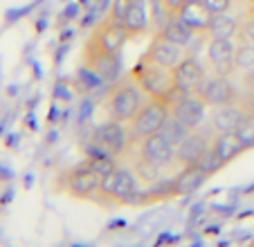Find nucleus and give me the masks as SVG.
I'll list each match as a JSON object with an SVG mask.
<instances>
[{"label": "nucleus", "mask_w": 254, "mask_h": 247, "mask_svg": "<svg viewBox=\"0 0 254 247\" xmlns=\"http://www.w3.org/2000/svg\"><path fill=\"white\" fill-rule=\"evenodd\" d=\"M130 76L137 81V86L142 88V92L149 97V99L171 101L173 95L178 92L173 67H164L153 61L139 59L137 65L130 70Z\"/></svg>", "instance_id": "obj_1"}, {"label": "nucleus", "mask_w": 254, "mask_h": 247, "mask_svg": "<svg viewBox=\"0 0 254 247\" xmlns=\"http://www.w3.org/2000/svg\"><path fill=\"white\" fill-rule=\"evenodd\" d=\"M144 92L137 86V81L133 76H126V79L117 81L115 86H111L108 95L104 99V110L108 113V117L115 119L122 124H130L133 117L139 113V108L144 106Z\"/></svg>", "instance_id": "obj_2"}, {"label": "nucleus", "mask_w": 254, "mask_h": 247, "mask_svg": "<svg viewBox=\"0 0 254 247\" xmlns=\"http://www.w3.org/2000/svg\"><path fill=\"white\" fill-rule=\"evenodd\" d=\"M169 117H171V104H169V101L149 99V97H146L144 106L133 117V122H130L128 139L130 142H139V139L149 137V135L160 133Z\"/></svg>", "instance_id": "obj_3"}, {"label": "nucleus", "mask_w": 254, "mask_h": 247, "mask_svg": "<svg viewBox=\"0 0 254 247\" xmlns=\"http://www.w3.org/2000/svg\"><path fill=\"white\" fill-rule=\"evenodd\" d=\"M61 182H63V191L67 195H72V198H77V200H90L99 193L101 173L88 160L83 164H79V167H74L72 171L63 173Z\"/></svg>", "instance_id": "obj_4"}, {"label": "nucleus", "mask_w": 254, "mask_h": 247, "mask_svg": "<svg viewBox=\"0 0 254 247\" xmlns=\"http://www.w3.org/2000/svg\"><path fill=\"white\" fill-rule=\"evenodd\" d=\"M193 95H198L207 106H211V108H218V106L239 101V92H236V88L232 86V81L227 79V74L216 72V70L211 72V74L202 76V81L198 83Z\"/></svg>", "instance_id": "obj_5"}, {"label": "nucleus", "mask_w": 254, "mask_h": 247, "mask_svg": "<svg viewBox=\"0 0 254 247\" xmlns=\"http://www.w3.org/2000/svg\"><path fill=\"white\" fill-rule=\"evenodd\" d=\"M83 63L86 67L97 74L101 81H113L117 74H120V52H108V50L99 48V45L88 38L86 41V48H83Z\"/></svg>", "instance_id": "obj_6"}, {"label": "nucleus", "mask_w": 254, "mask_h": 247, "mask_svg": "<svg viewBox=\"0 0 254 247\" xmlns=\"http://www.w3.org/2000/svg\"><path fill=\"white\" fill-rule=\"evenodd\" d=\"M128 144L130 139L128 133L124 130V124L115 122V119L101 124L95 130V135H92V146L97 148V153H104V155H113V157L122 155Z\"/></svg>", "instance_id": "obj_7"}, {"label": "nucleus", "mask_w": 254, "mask_h": 247, "mask_svg": "<svg viewBox=\"0 0 254 247\" xmlns=\"http://www.w3.org/2000/svg\"><path fill=\"white\" fill-rule=\"evenodd\" d=\"M169 104H171V117H176L178 122H183L189 130L200 128L202 119H205L207 104L198 95L189 92V95H180V97H178V92H176V95H173V99L169 101Z\"/></svg>", "instance_id": "obj_8"}, {"label": "nucleus", "mask_w": 254, "mask_h": 247, "mask_svg": "<svg viewBox=\"0 0 254 247\" xmlns=\"http://www.w3.org/2000/svg\"><path fill=\"white\" fill-rule=\"evenodd\" d=\"M142 182L137 180L133 169L128 167H120L117 169V180H115V186H113L111 195L108 200L115 204H144V193H146V186L139 189Z\"/></svg>", "instance_id": "obj_9"}, {"label": "nucleus", "mask_w": 254, "mask_h": 247, "mask_svg": "<svg viewBox=\"0 0 254 247\" xmlns=\"http://www.w3.org/2000/svg\"><path fill=\"white\" fill-rule=\"evenodd\" d=\"M137 153L144 160H149L151 164H155L158 169H162V171H167V169H171L176 164V146L160 133L139 139Z\"/></svg>", "instance_id": "obj_10"}, {"label": "nucleus", "mask_w": 254, "mask_h": 247, "mask_svg": "<svg viewBox=\"0 0 254 247\" xmlns=\"http://www.w3.org/2000/svg\"><path fill=\"white\" fill-rule=\"evenodd\" d=\"M211 148V139L209 135L200 133V130H191L183 142L176 146V164L180 169L183 167H191V164H198L202 157L207 155V151Z\"/></svg>", "instance_id": "obj_11"}, {"label": "nucleus", "mask_w": 254, "mask_h": 247, "mask_svg": "<svg viewBox=\"0 0 254 247\" xmlns=\"http://www.w3.org/2000/svg\"><path fill=\"white\" fill-rule=\"evenodd\" d=\"M88 38H92L99 48L108 50V52H120L124 48V43L128 41V32H126L124 23H117L113 18H104L92 29Z\"/></svg>", "instance_id": "obj_12"}, {"label": "nucleus", "mask_w": 254, "mask_h": 247, "mask_svg": "<svg viewBox=\"0 0 254 247\" xmlns=\"http://www.w3.org/2000/svg\"><path fill=\"white\" fill-rule=\"evenodd\" d=\"M142 59L153 61V63L164 65V67H176L178 63L185 59V48L178 43H171L169 38L160 36V34H155V38L149 43V48H146V52L142 54Z\"/></svg>", "instance_id": "obj_13"}, {"label": "nucleus", "mask_w": 254, "mask_h": 247, "mask_svg": "<svg viewBox=\"0 0 254 247\" xmlns=\"http://www.w3.org/2000/svg\"><path fill=\"white\" fill-rule=\"evenodd\" d=\"M245 117H248V110H245L241 99L225 104V106H218L211 113V128L216 133H234Z\"/></svg>", "instance_id": "obj_14"}, {"label": "nucleus", "mask_w": 254, "mask_h": 247, "mask_svg": "<svg viewBox=\"0 0 254 247\" xmlns=\"http://www.w3.org/2000/svg\"><path fill=\"white\" fill-rule=\"evenodd\" d=\"M236 41L234 38H211L207 45V59L214 65L216 72H227L234 70V54H236Z\"/></svg>", "instance_id": "obj_15"}, {"label": "nucleus", "mask_w": 254, "mask_h": 247, "mask_svg": "<svg viewBox=\"0 0 254 247\" xmlns=\"http://www.w3.org/2000/svg\"><path fill=\"white\" fill-rule=\"evenodd\" d=\"M176 72V86H178V92H183V95H189L198 88V83L202 81V76L207 74L205 67L200 65L196 57H185L183 61L178 63L173 67Z\"/></svg>", "instance_id": "obj_16"}, {"label": "nucleus", "mask_w": 254, "mask_h": 247, "mask_svg": "<svg viewBox=\"0 0 254 247\" xmlns=\"http://www.w3.org/2000/svg\"><path fill=\"white\" fill-rule=\"evenodd\" d=\"M209 178V173L202 171L200 164H191V167H183L178 176H173V191L176 195H189Z\"/></svg>", "instance_id": "obj_17"}, {"label": "nucleus", "mask_w": 254, "mask_h": 247, "mask_svg": "<svg viewBox=\"0 0 254 247\" xmlns=\"http://www.w3.org/2000/svg\"><path fill=\"white\" fill-rule=\"evenodd\" d=\"M178 16H180L193 32H207L211 25V18H214V14L205 7V2H193V0H187L183 5V9L178 11Z\"/></svg>", "instance_id": "obj_18"}, {"label": "nucleus", "mask_w": 254, "mask_h": 247, "mask_svg": "<svg viewBox=\"0 0 254 247\" xmlns=\"http://www.w3.org/2000/svg\"><path fill=\"white\" fill-rule=\"evenodd\" d=\"M211 151L221 157L225 164H230L236 157L243 155L248 151V146L241 142V137L236 133H218V137L211 142Z\"/></svg>", "instance_id": "obj_19"}, {"label": "nucleus", "mask_w": 254, "mask_h": 247, "mask_svg": "<svg viewBox=\"0 0 254 247\" xmlns=\"http://www.w3.org/2000/svg\"><path fill=\"white\" fill-rule=\"evenodd\" d=\"M124 27L128 36H137L144 34L149 27V2L146 0H133L124 16Z\"/></svg>", "instance_id": "obj_20"}, {"label": "nucleus", "mask_w": 254, "mask_h": 247, "mask_svg": "<svg viewBox=\"0 0 254 247\" xmlns=\"http://www.w3.org/2000/svg\"><path fill=\"white\" fill-rule=\"evenodd\" d=\"M158 34H160V36H164V38H169L171 43H178V45H183V48H185V45L191 41V36L196 32H193V29L189 27L183 18H180V16H171Z\"/></svg>", "instance_id": "obj_21"}, {"label": "nucleus", "mask_w": 254, "mask_h": 247, "mask_svg": "<svg viewBox=\"0 0 254 247\" xmlns=\"http://www.w3.org/2000/svg\"><path fill=\"white\" fill-rule=\"evenodd\" d=\"M241 29V20L232 14H214L211 18V25H209V36L211 38H234Z\"/></svg>", "instance_id": "obj_22"}, {"label": "nucleus", "mask_w": 254, "mask_h": 247, "mask_svg": "<svg viewBox=\"0 0 254 247\" xmlns=\"http://www.w3.org/2000/svg\"><path fill=\"white\" fill-rule=\"evenodd\" d=\"M135 171V176H137V180L142 182L144 186H151L155 185V182L162 178V169H158L155 164H151L149 160H144L142 155L137 153V157L133 160V167H130Z\"/></svg>", "instance_id": "obj_23"}, {"label": "nucleus", "mask_w": 254, "mask_h": 247, "mask_svg": "<svg viewBox=\"0 0 254 247\" xmlns=\"http://www.w3.org/2000/svg\"><path fill=\"white\" fill-rule=\"evenodd\" d=\"M189 133H191V130H189L183 122H178L176 117H169L167 124L162 126V130H160V135H162V137H167L169 142L173 144V146H178V144L183 142V139L187 137Z\"/></svg>", "instance_id": "obj_24"}, {"label": "nucleus", "mask_w": 254, "mask_h": 247, "mask_svg": "<svg viewBox=\"0 0 254 247\" xmlns=\"http://www.w3.org/2000/svg\"><path fill=\"white\" fill-rule=\"evenodd\" d=\"M234 70H243V72L254 70V43L252 41H243V43L236 48Z\"/></svg>", "instance_id": "obj_25"}, {"label": "nucleus", "mask_w": 254, "mask_h": 247, "mask_svg": "<svg viewBox=\"0 0 254 247\" xmlns=\"http://www.w3.org/2000/svg\"><path fill=\"white\" fill-rule=\"evenodd\" d=\"M234 133L239 135L241 142L248 146V151H250V148H254V115L248 113V117L239 124V128H236Z\"/></svg>", "instance_id": "obj_26"}, {"label": "nucleus", "mask_w": 254, "mask_h": 247, "mask_svg": "<svg viewBox=\"0 0 254 247\" xmlns=\"http://www.w3.org/2000/svg\"><path fill=\"white\" fill-rule=\"evenodd\" d=\"M130 2H133V0H113L111 11H108V18L117 20V23H124V16H126V11H128Z\"/></svg>", "instance_id": "obj_27"}, {"label": "nucleus", "mask_w": 254, "mask_h": 247, "mask_svg": "<svg viewBox=\"0 0 254 247\" xmlns=\"http://www.w3.org/2000/svg\"><path fill=\"white\" fill-rule=\"evenodd\" d=\"M202 2H205V7L211 14H225L232 7V0H202Z\"/></svg>", "instance_id": "obj_28"}, {"label": "nucleus", "mask_w": 254, "mask_h": 247, "mask_svg": "<svg viewBox=\"0 0 254 247\" xmlns=\"http://www.w3.org/2000/svg\"><path fill=\"white\" fill-rule=\"evenodd\" d=\"M239 34H241V38H243V41H252V43H254V14L241 23Z\"/></svg>", "instance_id": "obj_29"}, {"label": "nucleus", "mask_w": 254, "mask_h": 247, "mask_svg": "<svg viewBox=\"0 0 254 247\" xmlns=\"http://www.w3.org/2000/svg\"><path fill=\"white\" fill-rule=\"evenodd\" d=\"M164 7V11H167L169 16H178V11L183 9V5L187 2V0H160Z\"/></svg>", "instance_id": "obj_30"}, {"label": "nucleus", "mask_w": 254, "mask_h": 247, "mask_svg": "<svg viewBox=\"0 0 254 247\" xmlns=\"http://www.w3.org/2000/svg\"><path fill=\"white\" fill-rule=\"evenodd\" d=\"M241 101H243L245 110H248L250 115H254V90H250L248 95H245V97H243V99H241Z\"/></svg>", "instance_id": "obj_31"}, {"label": "nucleus", "mask_w": 254, "mask_h": 247, "mask_svg": "<svg viewBox=\"0 0 254 247\" xmlns=\"http://www.w3.org/2000/svg\"><path fill=\"white\" fill-rule=\"evenodd\" d=\"M250 74H252V76H254V70H250ZM252 90H254V88H252Z\"/></svg>", "instance_id": "obj_32"}, {"label": "nucleus", "mask_w": 254, "mask_h": 247, "mask_svg": "<svg viewBox=\"0 0 254 247\" xmlns=\"http://www.w3.org/2000/svg\"><path fill=\"white\" fill-rule=\"evenodd\" d=\"M250 14H254V5H252V11H250Z\"/></svg>", "instance_id": "obj_33"}, {"label": "nucleus", "mask_w": 254, "mask_h": 247, "mask_svg": "<svg viewBox=\"0 0 254 247\" xmlns=\"http://www.w3.org/2000/svg\"><path fill=\"white\" fill-rule=\"evenodd\" d=\"M193 2H202V0H193Z\"/></svg>", "instance_id": "obj_34"}]
</instances>
